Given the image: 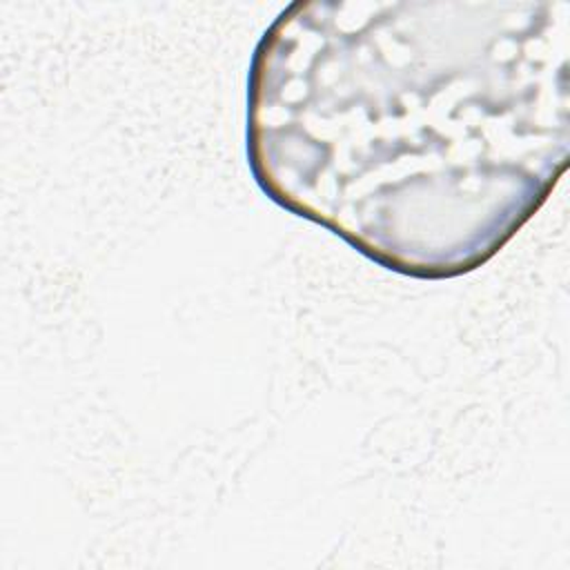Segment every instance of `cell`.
Listing matches in <instances>:
<instances>
[{
  "mask_svg": "<svg viewBox=\"0 0 570 570\" xmlns=\"http://www.w3.org/2000/svg\"><path fill=\"white\" fill-rule=\"evenodd\" d=\"M568 56V2H294L252 60V174L392 272L461 276L566 169Z\"/></svg>",
  "mask_w": 570,
  "mask_h": 570,
  "instance_id": "obj_1",
  "label": "cell"
}]
</instances>
